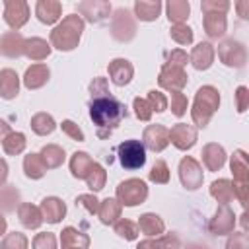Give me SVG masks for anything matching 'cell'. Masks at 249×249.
Instances as JSON below:
<instances>
[{"instance_id": "1", "label": "cell", "mask_w": 249, "mask_h": 249, "mask_svg": "<svg viewBox=\"0 0 249 249\" xmlns=\"http://www.w3.org/2000/svg\"><path fill=\"white\" fill-rule=\"evenodd\" d=\"M126 117V107L111 93L101 97H91L89 101V119L97 126L99 138H109V134L121 124Z\"/></svg>"}, {"instance_id": "2", "label": "cell", "mask_w": 249, "mask_h": 249, "mask_svg": "<svg viewBox=\"0 0 249 249\" xmlns=\"http://www.w3.org/2000/svg\"><path fill=\"white\" fill-rule=\"evenodd\" d=\"M82 31L84 19L78 14H70L51 31V45L58 51H72L78 47Z\"/></svg>"}, {"instance_id": "3", "label": "cell", "mask_w": 249, "mask_h": 249, "mask_svg": "<svg viewBox=\"0 0 249 249\" xmlns=\"http://www.w3.org/2000/svg\"><path fill=\"white\" fill-rule=\"evenodd\" d=\"M220 107V93L214 86H202L196 89L195 93V101H193V109H191V117L193 123L200 128H204L212 115L218 111Z\"/></svg>"}, {"instance_id": "4", "label": "cell", "mask_w": 249, "mask_h": 249, "mask_svg": "<svg viewBox=\"0 0 249 249\" xmlns=\"http://www.w3.org/2000/svg\"><path fill=\"white\" fill-rule=\"evenodd\" d=\"M230 167L233 173V196L239 200L241 206L247 204V193H249V165H247V154L243 150H235L231 160H230Z\"/></svg>"}, {"instance_id": "5", "label": "cell", "mask_w": 249, "mask_h": 249, "mask_svg": "<svg viewBox=\"0 0 249 249\" xmlns=\"http://www.w3.org/2000/svg\"><path fill=\"white\" fill-rule=\"evenodd\" d=\"M111 35L121 43H128L136 35V19L126 8H117L111 16Z\"/></svg>"}, {"instance_id": "6", "label": "cell", "mask_w": 249, "mask_h": 249, "mask_svg": "<svg viewBox=\"0 0 249 249\" xmlns=\"http://www.w3.org/2000/svg\"><path fill=\"white\" fill-rule=\"evenodd\" d=\"M148 198V185L142 179H126L117 187V200L123 206H136Z\"/></svg>"}, {"instance_id": "7", "label": "cell", "mask_w": 249, "mask_h": 249, "mask_svg": "<svg viewBox=\"0 0 249 249\" xmlns=\"http://www.w3.org/2000/svg\"><path fill=\"white\" fill-rule=\"evenodd\" d=\"M119 161L124 169H140L146 163V148L140 140H124L117 148Z\"/></svg>"}, {"instance_id": "8", "label": "cell", "mask_w": 249, "mask_h": 249, "mask_svg": "<svg viewBox=\"0 0 249 249\" xmlns=\"http://www.w3.org/2000/svg\"><path fill=\"white\" fill-rule=\"evenodd\" d=\"M218 58L230 68H241L247 62V51L239 41L226 39L218 45Z\"/></svg>"}, {"instance_id": "9", "label": "cell", "mask_w": 249, "mask_h": 249, "mask_svg": "<svg viewBox=\"0 0 249 249\" xmlns=\"http://www.w3.org/2000/svg\"><path fill=\"white\" fill-rule=\"evenodd\" d=\"M179 179H181V185L187 189V191H196L200 185H202V167L200 163L191 158V156H185L181 161H179Z\"/></svg>"}, {"instance_id": "10", "label": "cell", "mask_w": 249, "mask_h": 249, "mask_svg": "<svg viewBox=\"0 0 249 249\" xmlns=\"http://www.w3.org/2000/svg\"><path fill=\"white\" fill-rule=\"evenodd\" d=\"M189 82V76L185 72V68H175V66H169V64H163L161 70H160V76H158V84L160 88L175 93V91H181Z\"/></svg>"}, {"instance_id": "11", "label": "cell", "mask_w": 249, "mask_h": 249, "mask_svg": "<svg viewBox=\"0 0 249 249\" xmlns=\"http://www.w3.org/2000/svg\"><path fill=\"white\" fill-rule=\"evenodd\" d=\"M233 228H235V214L228 204H222L210 218L208 231L212 235H228L233 231Z\"/></svg>"}, {"instance_id": "12", "label": "cell", "mask_w": 249, "mask_h": 249, "mask_svg": "<svg viewBox=\"0 0 249 249\" xmlns=\"http://www.w3.org/2000/svg\"><path fill=\"white\" fill-rule=\"evenodd\" d=\"M4 19L14 31L23 27L27 23V19H29L27 2L25 0H6L4 2Z\"/></svg>"}, {"instance_id": "13", "label": "cell", "mask_w": 249, "mask_h": 249, "mask_svg": "<svg viewBox=\"0 0 249 249\" xmlns=\"http://www.w3.org/2000/svg\"><path fill=\"white\" fill-rule=\"evenodd\" d=\"M78 14H80V18L84 16L91 23H101L109 18L111 4L105 0H84L78 4Z\"/></svg>"}, {"instance_id": "14", "label": "cell", "mask_w": 249, "mask_h": 249, "mask_svg": "<svg viewBox=\"0 0 249 249\" xmlns=\"http://www.w3.org/2000/svg\"><path fill=\"white\" fill-rule=\"evenodd\" d=\"M142 144L152 152H163L169 144V130L163 124H148L142 134Z\"/></svg>"}, {"instance_id": "15", "label": "cell", "mask_w": 249, "mask_h": 249, "mask_svg": "<svg viewBox=\"0 0 249 249\" xmlns=\"http://www.w3.org/2000/svg\"><path fill=\"white\" fill-rule=\"evenodd\" d=\"M169 142L177 150H183V152L191 150L196 142V128L193 124H187V123H177L169 130Z\"/></svg>"}, {"instance_id": "16", "label": "cell", "mask_w": 249, "mask_h": 249, "mask_svg": "<svg viewBox=\"0 0 249 249\" xmlns=\"http://www.w3.org/2000/svg\"><path fill=\"white\" fill-rule=\"evenodd\" d=\"M107 70H109V78H111V82L115 86H126V84H130V80L134 76V68L126 58L111 60Z\"/></svg>"}, {"instance_id": "17", "label": "cell", "mask_w": 249, "mask_h": 249, "mask_svg": "<svg viewBox=\"0 0 249 249\" xmlns=\"http://www.w3.org/2000/svg\"><path fill=\"white\" fill-rule=\"evenodd\" d=\"M39 208H41V214H43V222H49V224H58L66 214V204L58 196L43 198Z\"/></svg>"}, {"instance_id": "18", "label": "cell", "mask_w": 249, "mask_h": 249, "mask_svg": "<svg viewBox=\"0 0 249 249\" xmlns=\"http://www.w3.org/2000/svg\"><path fill=\"white\" fill-rule=\"evenodd\" d=\"M23 45L25 39L21 37L19 31H6L0 37V53L8 58H18L23 54Z\"/></svg>"}, {"instance_id": "19", "label": "cell", "mask_w": 249, "mask_h": 249, "mask_svg": "<svg viewBox=\"0 0 249 249\" xmlns=\"http://www.w3.org/2000/svg\"><path fill=\"white\" fill-rule=\"evenodd\" d=\"M35 14H37V19L45 25H53L60 19V14H62V4L56 2V0H39L37 6H35Z\"/></svg>"}, {"instance_id": "20", "label": "cell", "mask_w": 249, "mask_h": 249, "mask_svg": "<svg viewBox=\"0 0 249 249\" xmlns=\"http://www.w3.org/2000/svg\"><path fill=\"white\" fill-rule=\"evenodd\" d=\"M189 60L196 70H208L212 66V62H214V47L210 43H206V41L198 43L196 47H193Z\"/></svg>"}, {"instance_id": "21", "label": "cell", "mask_w": 249, "mask_h": 249, "mask_svg": "<svg viewBox=\"0 0 249 249\" xmlns=\"http://www.w3.org/2000/svg\"><path fill=\"white\" fill-rule=\"evenodd\" d=\"M226 150L216 142H210L202 148V161L208 167V171H220L226 163Z\"/></svg>"}, {"instance_id": "22", "label": "cell", "mask_w": 249, "mask_h": 249, "mask_svg": "<svg viewBox=\"0 0 249 249\" xmlns=\"http://www.w3.org/2000/svg\"><path fill=\"white\" fill-rule=\"evenodd\" d=\"M49 68L47 64H31L23 74V84L27 89H39L49 82Z\"/></svg>"}, {"instance_id": "23", "label": "cell", "mask_w": 249, "mask_h": 249, "mask_svg": "<svg viewBox=\"0 0 249 249\" xmlns=\"http://www.w3.org/2000/svg\"><path fill=\"white\" fill-rule=\"evenodd\" d=\"M19 93V76L12 68L0 70V97L14 99Z\"/></svg>"}, {"instance_id": "24", "label": "cell", "mask_w": 249, "mask_h": 249, "mask_svg": "<svg viewBox=\"0 0 249 249\" xmlns=\"http://www.w3.org/2000/svg\"><path fill=\"white\" fill-rule=\"evenodd\" d=\"M18 216H19V222L27 228V230H37L41 224H43V214H41V208L31 204V202H21L19 208H18Z\"/></svg>"}, {"instance_id": "25", "label": "cell", "mask_w": 249, "mask_h": 249, "mask_svg": "<svg viewBox=\"0 0 249 249\" xmlns=\"http://www.w3.org/2000/svg\"><path fill=\"white\" fill-rule=\"evenodd\" d=\"M23 54L29 60H45L51 54V45L41 37H29V39H25Z\"/></svg>"}, {"instance_id": "26", "label": "cell", "mask_w": 249, "mask_h": 249, "mask_svg": "<svg viewBox=\"0 0 249 249\" xmlns=\"http://www.w3.org/2000/svg\"><path fill=\"white\" fill-rule=\"evenodd\" d=\"M121 212H123V204L117 200V198H105V200H99V210H97V216L101 220V224L109 226V224H115L119 218H121Z\"/></svg>"}, {"instance_id": "27", "label": "cell", "mask_w": 249, "mask_h": 249, "mask_svg": "<svg viewBox=\"0 0 249 249\" xmlns=\"http://www.w3.org/2000/svg\"><path fill=\"white\" fill-rule=\"evenodd\" d=\"M138 230H140L144 235H148V237H154V235L158 237V235L163 233L165 224H163V220H161L158 214L146 212V214H142L140 220H138Z\"/></svg>"}, {"instance_id": "28", "label": "cell", "mask_w": 249, "mask_h": 249, "mask_svg": "<svg viewBox=\"0 0 249 249\" xmlns=\"http://www.w3.org/2000/svg\"><path fill=\"white\" fill-rule=\"evenodd\" d=\"M160 12H161L160 0H136L134 2V16L140 21H154L158 19Z\"/></svg>"}, {"instance_id": "29", "label": "cell", "mask_w": 249, "mask_h": 249, "mask_svg": "<svg viewBox=\"0 0 249 249\" xmlns=\"http://www.w3.org/2000/svg\"><path fill=\"white\" fill-rule=\"evenodd\" d=\"M202 27H204V31L210 39H218L226 33V27H228L226 16L224 14H204Z\"/></svg>"}, {"instance_id": "30", "label": "cell", "mask_w": 249, "mask_h": 249, "mask_svg": "<svg viewBox=\"0 0 249 249\" xmlns=\"http://www.w3.org/2000/svg\"><path fill=\"white\" fill-rule=\"evenodd\" d=\"M60 243L62 247H80V249H88L89 247V235L68 226L60 231Z\"/></svg>"}, {"instance_id": "31", "label": "cell", "mask_w": 249, "mask_h": 249, "mask_svg": "<svg viewBox=\"0 0 249 249\" xmlns=\"http://www.w3.org/2000/svg\"><path fill=\"white\" fill-rule=\"evenodd\" d=\"M136 249H181V241L175 233L158 235L156 239H144L136 245Z\"/></svg>"}, {"instance_id": "32", "label": "cell", "mask_w": 249, "mask_h": 249, "mask_svg": "<svg viewBox=\"0 0 249 249\" xmlns=\"http://www.w3.org/2000/svg\"><path fill=\"white\" fill-rule=\"evenodd\" d=\"M39 156H41V160H43V163H45L47 169L60 167L62 161H64V158H66L64 150L58 144H47V146H43L41 152H39Z\"/></svg>"}, {"instance_id": "33", "label": "cell", "mask_w": 249, "mask_h": 249, "mask_svg": "<svg viewBox=\"0 0 249 249\" xmlns=\"http://www.w3.org/2000/svg\"><path fill=\"white\" fill-rule=\"evenodd\" d=\"M165 12H167V19L175 23H183L189 14H191V4L187 0H169L165 4Z\"/></svg>"}, {"instance_id": "34", "label": "cell", "mask_w": 249, "mask_h": 249, "mask_svg": "<svg viewBox=\"0 0 249 249\" xmlns=\"http://www.w3.org/2000/svg\"><path fill=\"white\" fill-rule=\"evenodd\" d=\"M91 165H93V160L86 152H74L72 158H70V173L76 179H86Z\"/></svg>"}, {"instance_id": "35", "label": "cell", "mask_w": 249, "mask_h": 249, "mask_svg": "<svg viewBox=\"0 0 249 249\" xmlns=\"http://www.w3.org/2000/svg\"><path fill=\"white\" fill-rule=\"evenodd\" d=\"M29 124H31V130L35 134H39V136H47V134H51L56 128V123H54V119L49 113H35L31 117Z\"/></svg>"}, {"instance_id": "36", "label": "cell", "mask_w": 249, "mask_h": 249, "mask_svg": "<svg viewBox=\"0 0 249 249\" xmlns=\"http://www.w3.org/2000/svg\"><path fill=\"white\" fill-rule=\"evenodd\" d=\"M210 195L220 202V204H228L233 200V187L230 179H218L210 185Z\"/></svg>"}, {"instance_id": "37", "label": "cell", "mask_w": 249, "mask_h": 249, "mask_svg": "<svg viewBox=\"0 0 249 249\" xmlns=\"http://www.w3.org/2000/svg\"><path fill=\"white\" fill-rule=\"evenodd\" d=\"M23 171H25V177H29V179H41L45 175L47 167L39 154H27L23 158Z\"/></svg>"}, {"instance_id": "38", "label": "cell", "mask_w": 249, "mask_h": 249, "mask_svg": "<svg viewBox=\"0 0 249 249\" xmlns=\"http://www.w3.org/2000/svg\"><path fill=\"white\" fill-rule=\"evenodd\" d=\"M21 200H19V191L14 185H6L0 187V206L6 212H14L16 208H19Z\"/></svg>"}, {"instance_id": "39", "label": "cell", "mask_w": 249, "mask_h": 249, "mask_svg": "<svg viewBox=\"0 0 249 249\" xmlns=\"http://www.w3.org/2000/svg\"><path fill=\"white\" fill-rule=\"evenodd\" d=\"M25 144H27V140H25V134L23 132H10L4 138L2 148H4V152L8 156H18V154H21L25 150Z\"/></svg>"}, {"instance_id": "40", "label": "cell", "mask_w": 249, "mask_h": 249, "mask_svg": "<svg viewBox=\"0 0 249 249\" xmlns=\"http://www.w3.org/2000/svg\"><path fill=\"white\" fill-rule=\"evenodd\" d=\"M105 181H107V171L103 169V165H99L97 161H93V165L89 167V171L86 175L88 187L95 193V191H101L105 187Z\"/></svg>"}, {"instance_id": "41", "label": "cell", "mask_w": 249, "mask_h": 249, "mask_svg": "<svg viewBox=\"0 0 249 249\" xmlns=\"http://www.w3.org/2000/svg\"><path fill=\"white\" fill-rule=\"evenodd\" d=\"M113 226H115V233H117L119 237H123V239H128V241L136 239L138 233H140L138 224H134V222H130V220H124V218L117 220Z\"/></svg>"}, {"instance_id": "42", "label": "cell", "mask_w": 249, "mask_h": 249, "mask_svg": "<svg viewBox=\"0 0 249 249\" xmlns=\"http://www.w3.org/2000/svg\"><path fill=\"white\" fill-rule=\"evenodd\" d=\"M148 179L152 183H158V185H165L169 181V167L163 160H156L150 173H148Z\"/></svg>"}, {"instance_id": "43", "label": "cell", "mask_w": 249, "mask_h": 249, "mask_svg": "<svg viewBox=\"0 0 249 249\" xmlns=\"http://www.w3.org/2000/svg\"><path fill=\"white\" fill-rule=\"evenodd\" d=\"M169 35H171V39H173L175 43H179V45H191V43H193V29H191L189 25H185V23H175V25H171Z\"/></svg>"}, {"instance_id": "44", "label": "cell", "mask_w": 249, "mask_h": 249, "mask_svg": "<svg viewBox=\"0 0 249 249\" xmlns=\"http://www.w3.org/2000/svg\"><path fill=\"white\" fill-rule=\"evenodd\" d=\"M0 249H27V237L19 231H12L2 239Z\"/></svg>"}, {"instance_id": "45", "label": "cell", "mask_w": 249, "mask_h": 249, "mask_svg": "<svg viewBox=\"0 0 249 249\" xmlns=\"http://www.w3.org/2000/svg\"><path fill=\"white\" fill-rule=\"evenodd\" d=\"M146 101H148V105L152 107V111H156V113H163V111L167 109V105H169L167 97H165L161 91H158V89H150Z\"/></svg>"}, {"instance_id": "46", "label": "cell", "mask_w": 249, "mask_h": 249, "mask_svg": "<svg viewBox=\"0 0 249 249\" xmlns=\"http://www.w3.org/2000/svg\"><path fill=\"white\" fill-rule=\"evenodd\" d=\"M200 10L204 14H226L230 10V2L228 0H202Z\"/></svg>"}, {"instance_id": "47", "label": "cell", "mask_w": 249, "mask_h": 249, "mask_svg": "<svg viewBox=\"0 0 249 249\" xmlns=\"http://www.w3.org/2000/svg\"><path fill=\"white\" fill-rule=\"evenodd\" d=\"M33 249H56V237L51 231L37 233L33 239Z\"/></svg>"}, {"instance_id": "48", "label": "cell", "mask_w": 249, "mask_h": 249, "mask_svg": "<svg viewBox=\"0 0 249 249\" xmlns=\"http://www.w3.org/2000/svg\"><path fill=\"white\" fill-rule=\"evenodd\" d=\"M226 249H249V239L245 231H231L228 241H226Z\"/></svg>"}, {"instance_id": "49", "label": "cell", "mask_w": 249, "mask_h": 249, "mask_svg": "<svg viewBox=\"0 0 249 249\" xmlns=\"http://www.w3.org/2000/svg\"><path fill=\"white\" fill-rule=\"evenodd\" d=\"M187 107H189V101L181 91L171 93V113L175 117H183L187 113Z\"/></svg>"}, {"instance_id": "50", "label": "cell", "mask_w": 249, "mask_h": 249, "mask_svg": "<svg viewBox=\"0 0 249 249\" xmlns=\"http://www.w3.org/2000/svg\"><path fill=\"white\" fill-rule=\"evenodd\" d=\"M132 109H134V115L140 119V121H150L152 119V107L148 105V101L146 99H142V97H134V101H132Z\"/></svg>"}, {"instance_id": "51", "label": "cell", "mask_w": 249, "mask_h": 249, "mask_svg": "<svg viewBox=\"0 0 249 249\" xmlns=\"http://www.w3.org/2000/svg\"><path fill=\"white\" fill-rule=\"evenodd\" d=\"M60 128H62V132H64L66 136H70L72 140H76V142H84V132H82V128H80L74 121H70V119L62 121Z\"/></svg>"}, {"instance_id": "52", "label": "cell", "mask_w": 249, "mask_h": 249, "mask_svg": "<svg viewBox=\"0 0 249 249\" xmlns=\"http://www.w3.org/2000/svg\"><path fill=\"white\" fill-rule=\"evenodd\" d=\"M187 60H189L187 53H185V51H181V49H175V51L167 53V58H165V62H163V64H169V66H175V68H185Z\"/></svg>"}, {"instance_id": "53", "label": "cell", "mask_w": 249, "mask_h": 249, "mask_svg": "<svg viewBox=\"0 0 249 249\" xmlns=\"http://www.w3.org/2000/svg\"><path fill=\"white\" fill-rule=\"evenodd\" d=\"M89 93H91V97H101V95L111 93V91H109V88H107V80H105V78H101V76L93 78V82L89 84Z\"/></svg>"}, {"instance_id": "54", "label": "cell", "mask_w": 249, "mask_h": 249, "mask_svg": "<svg viewBox=\"0 0 249 249\" xmlns=\"http://www.w3.org/2000/svg\"><path fill=\"white\" fill-rule=\"evenodd\" d=\"M76 204H82L89 214H97L99 210V200L95 198V195H80L76 198Z\"/></svg>"}, {"instance_id": "55", "label": "cell", "mask_w": 249, "mask_h": 249, "mask_svg": "<svg viewBox=\"0 0 249 249\" xmlns=\"http://www.w3.org/2000/svg\"><path fill=\"white\" fill-rule=\"evenodd\" d=\"M235 101H237V111L239 113H245L247 107H249V89L245 86H239L237 91H235Z\"/></svg>"}, {"instance_id": "56", "label": "cell", "mask_w": 249, "mask_h": 249, "mask_svg": "<svg viewBox=\"0 0 249 249\" xmlns=\"http://www.w3.org/2000/svg\"><path fill=\"white\" fill-rule=\"evenodd\" d=\"M235 8H237V12H239V16H241L243 19H247V18H249V12H247V8H249V2H247V0H241V2H237V4H235Z\"/></svg>"}, {"instance_id": "57", "label": "cell", "mask_w": 249, "mask_h": 249, "mask_svg": "<svg viewBox=\"0 0 249 249\" xmlns=\"http://www.w3.org/2000/svg\"><path fill=\"white\" fill-rule=\"evenodd\" d=\"M6 179H8V163H6V160L0 158V187L6 183Z\"/></svg>"}, {"instance_id": "58", "label": "cell", "mask_w": 249, "mask_h": 249, "mask_svg": "<svg viewBox=\"0 0 249 249\" xmlns=\"http://www.w3.org/2000/svg\"><path fill=\"white\" fill-rule=\"evenodd\" d=\"M12 130H10V124L4 121V119H0V142H4V138L10 134Z\"/></svg>"}, {"instance_id": "59", "label": "cell", "mask_w": 249, "mask_h": 249, "mask_svg": "<svg viewBox=\"0 0 249 249\" xmlns=\"http://www.w3.org/2000/svg\"><path fill=\"white\" fill-rule=\"evenodd\" d=\"M181 249H208L206 245H202V243H187L185 247H181Z\"/></svg>"}, {"instance_id": "60", "label": "cell", "mask_w": 249, "mask_h": 249, "mask_svg": "<svg viewBox=\"0 0 249 249\" xmlns=\"http://www.w3.org/2000/svg\"><path fill=\"white\" fill-rule=\"evenodd\" d=\"M6 228H8L6 218H4V216H2V212H0V235H4V233H6Z\"/></svg>"}, {"instance_id": "61", "label": "cell", "mask_w": 249, "mask_h": 249, "mask_svg": "<svg viewBox=\"0 0 249 249\" xmlns=\"http://www.w3.org/2000/svg\"><path fill=\"white\" fill-rule=\"evenodd\" d=\"M62 249H80V247H62Z\"/></svg>"}]
</instances>
